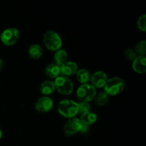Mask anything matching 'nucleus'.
<instances>
[{
  "label": "nucleus",
  "instance_id": "4468645a",
  "mask_svg": "<svg viewBox=\"0 0 146 146\" xmlns=\"http://www.w3.org/2000/svg\"><path fill=\"white\" fill-rule=\"evenodd\" d=\"M67 58H68V54H67L66 51L64 49H61V48L57 50L54 56L55 64L59 66H61L62 64L66 62Z\"/></svg>",
  "mask_w": 146,
  "mask_h": 146
},
{
  "label": "nucleus",
  "instance_id": "6e6552de",
  "mask_svg": "<svg viewBox=\"0 0 146 146\" xmlns=\"http://www.w3.org/2000/svg\"><path fill=\"white\" fill-rule=\"evenodd\" d=\"M54 106L52 99L48 96H43L38 98L35 104V108L38 112L47 113Z\"/></svg>",
  "mask_w": 146,
  "mask_h": 146
},
{
  "label": "nucleus",
  "instance_id": "6ab92c4d",
  "mask_svg": "<svg viewBox=\"0 0 146 146\" xmlns=\"http://www.w3.org/2000/svg\"><path fill=\"white\" fill-rule=\"evenodd\" d=\"M135 52L138 56H145L146 54V41L145 40L138 43L135 47Z\"/></svg>",
  "mask_w": 146,
  "mask_h": 146
},
{
  "label": "nucleus",
  "instance_id": "a211bd4d",
  "mask_svg": "<svg viewBox=\"0 0 146 146\" xmlns=\"http://www.w3.org/2000/svg\"><path fill=\"white\" fill-rule=\"evenodd\" d=\"M109 96L105 92H100L97 95L95 96L94 99H95V103L98 106H104L108 103L109 100Z\"/></svg>",
  "mask_w": 146,
  "mask_h": 146
},
{
  "label": "nucleus",
  "instance_id": "b1692460",
  "mask_svg": "<svg viewBox=\"0 0 146 146\" xmlns=\"http://www.w3.org/2000/svg\"><path fill=\"white\" fill-rule=\"evenodd\" d=\"M2 66H3V61H2V60L0 58V69H1Z\"/></svg>",
  "mask_w": 146,
  "mask_h": 146
},
{
  "label": "nucleus",
  "instance_id": "20e7f679",
  "mask_svg": "<svg viewBox=\"0 0 146 146\" xmlns=\"http://www.w3.org/2000/svg\"><path fill=\"white\" fill-rule=\"evenodd\" d=\"M54 84L55 89L61 95H69L74 90V84L71 80L63 76H59L55 78Z\"/></svg>",
  "mask_w": 146,
  "mask_h": 146
},
{
  "label": "nucleus",
  "instance_id": "dca6fc26",
  "mask_svg": "<svg viewBox=\"0 0 146 146\" xmlns=\"http://www.w3.org/2000/svg\"><path fill=\"white\" fill-rule=\"evenodd\" d=\"M43 54V50L38 44H33L29 48V55L33 59H38Z\"/></svg>",
  "mask_w": 146,
  "mask_h": 146
},
{
  "label": "nucleus",
  "instance_id": "393cba45",
  "mask_svg": "<svg viewBox=\"0 0 146 146\" xmlns=\"http://www.w3.org/2000/svg\"><path fill=\"white\" fill-rule=\"evenodd\" d=\"M1 137H2V131H1V130L0 129V139L1 138Z\"/></svg>",
  "mask_w": 146,
  "mask_h": 146
},
{
  "label": "nucleus",
  "instance_id": "f257e3e1",
  "mask_svg": "<svg viewBox=\"0 0 146 146\" xmlns=\"http://www.w3.org/2000/svg\"><path fill=\"white\" fill-rule=\"evenodd\" d=\"M58 111L60 115L67 118H72L78 113V104L72 100L64 99L58 105Z\"/></svg>",
  "mask_w": 146,
  "mask_h": 146
},
{
  "label": "nucleus",
  "instance_id": "f03ea898",
  "mask_svg": "<svg viewBox=\"0 0 146 146\" xmlns=\"http://www.w3.org/2000/svg\"><path fill=\"white\" fill-rule=\"evenodd\" d=\"M125 88V82L119 77H113L108 79L104 86L105 93L108 96H116L121 94Z\"/></svg>",
  "mask_w": 146,
  "mask_h": 146
},
{
  "label": "nucleus",
  "instance_id": "0eeeda50",
  "mask_svg": "<svg viewBox=\"0 0 146 146\" xmlns=\"http://www.w3.org/2000/svg\"><path fill=\"white\" fill-rule=\"evenodd\" d=\"M81 124H82V123L78 118H70L68 121H66V123L64 125V134L67 136H71V135H75L77 133L80 132Z\"/></svg>",
  "mask_w": 146,
  "mask_h": 146
},
{
  "label": "nucleus",
  "instance_id": "39448f33",
  "mask_svg": "<svg viewBox=\"0 0 146 146\" xmlns=\"http://www.w3.org/2000/svg\"><path fill=\"white\" fill-rule=\"evenodd\" d=\"M76 95L81 101L88 103L94 99V97L96 95V88L90 84H82L78 87Z\"/></svg>",
  "mask_w": 146,
  "mask_h": 146
},
{
  "label": "nucleus",
  "instance_id": "2eb2a0df",
  "mask_svg": "<svg viewBox=\"0 0 146 146\" xmlns=\"http://www.w3.org/2000/svg\"><path fill=\"white\" fill-rule=\"evenodd\" d=\"M55 90L54 82L51 81H46L41 84L40 86V91L43 95H50L53 94Z\"/></svg>",
  "mask_w": 146,
  "mask_h": 146
},
{
  "label": "nucleus",
  "instance_id": "1a4fd4ad",
  "mask_svg": "<svg viewBox=\"0 0 146 146\" xmlns=\"http://www.w3.org/2000/svg\"><path fill=\"white\" fill-rule=\"evenodd\" d=\"M107 81H108V77L105 73L103 71H97L95 74H93L92 76L91 77L90 82L95 88H100L104 87Z\"/></svg>",
  "mask_w": 146,
  "mask_h": 146
},
{
  "label": "nucleus",
  "instance_id": "9d476101",
  "mask_svg": "<svg viewBox=\"0 0 146 146\" xmlns=\"http://www.w3.org/2000/svg\"><path fill=\"white\" fill-rule=\"evenodd\" d=\"M77 71H78V66L73 61H66L60 66L61 76L67 78L76 74Z\"/></svg>",
  "mask_w": 146,
  "mask_h": 146
},
{
  "label": "nucleus",
  "instance_id": "ddd939ff",
  "mask_svg": "<svg viewBox=\"0 0 146 146\" xmlns=\"http://www.w3.org/2000/svg\"><path fill=\"white\" fill-rule=\"evenodd\" d=\"M76 79L79 83L82 84H87L91 81V74L86 69H79L76 72Z\"/></svg>",
  "mask_w": 146,
  "mask_h": 146
},
{
  "label": "nucleus",
  "instance_id": "412c9836",
  "mask_svg": "<svg viewBox=\"0 0 146 146\" xmlns=\"http://www.w3.org/2000/svg\"><path fill=\"white\" fill-rule=\"evenodd\" d=\"M137 26L141 31H146V16L145 14L138 18V21H137Z\"/></svg>",
  "mask_w": 146,
  "mask_h": 146
},
{
  "label": "nucleus",
  "instance_id": "f3484780",
  "mask_svg": "<svg viewBox=\"0 0 146 146\" xmlns=\"http://www.w3.org/2000/svg\"><path fill=\"white\" fill-rule=\"evenodd\" d=\"M98 116L96 113L91 112L86 113L82 114L81 116V122L86 125H90L91 124L94 123L97 121Z\"/></svg>",
  "mask_w": 146,
  "mask_h": 146
},
{
  "label": "nucleus",
  "instance_id": "7ed1b4c3",
  "mask_svg": "<svg viewBox=\"0 0 146 146\" xmlns=\"http://www.w3.org/2000/svg\"><path fill=\"white\" fill-rule=\"evenodd\" d=\"M43 41L45 46L50 51H56L60 49L62 45V40L56 32L48 31L43 37Z\"/></svg>",
  "mask_w": 146,
  "mask_h": 146
},
{
  "label": "nucleus",
  "instance_id": "4be33fe9",
  "mask_svg": "<svg viewBox=\"0 0 146 146\" xmlns=\"http://www.w3.org/2000/svg\"><path fill=\"white\" fill-rule=\"evenodd\" d=\"M125 56L128 60H131V61H133L138 56L135 50L132 49V48H128L125 51Z\"/></svg>",
  "mask_w": 146,
  "mask_h": 146
},
{
  "label": "nucleus",
  "instance_id": "aec40b11",
  "mask_svg": "<svg viewBox=\"0 0 146 146\" xmlns=\"http://www.w3.org/2000/svg\"><path fill=\"white\" fill-rule=\"evenodd\" d=\"M90 109H91V105L88 103L81 101L78 104V113H81V115L90 112Z\"/></svg>",
  "mask_w": 146,
  "mask_h": 146
},
{
  "label": "nucleus",
  "instance_id": "423d86ee",
  "mask_svg": "<svg viewBox=\"0 0 146 146\" xmlns=\"http://www.w3.org/2000/svg\"><path fill=\"white\" fill-rule=\"evenodd\" d=\"M1 41L4 45L12 46L18 41L19 38V31L16 28H8L2 31Z\"/></svg>",
  "mask_w": 146,
  "mask_h": 146
},
{
  "label": "nucleus",
  "instance_id": "f8f14e48",
  "mask_svg": "<svg viewBox=\"0 0 146 146\" xmlns=\"http://www.w3.org/2000/svg\"><path fill=\"white\" fill-rule=\"evenodd\" d=\"M45 74L51 78H56L61 75L60 66L56 64H48L45 68Z\"/></svg>",
  "mask_w": 146,
  "mask_h": 146
},
{
  "label": "nucleus",
  "instance_id": "5701e85b",
  "mask_svg": "<svg viewBox=\"0 0 146 146\" xmlns=\"http://www.w3.org/2000/svg\"><path fill=\"white\" fill-rule=\"evenodd\" d=\"M89 130H90L89 125L82 123L81 124V129H80V133H81L82 134H86L87 133H88Z\"/></svg>",
  "mask_w": 146,
  "mask_h": 146
},
{
  "label": "nucleus",
  "instance_id": "9b49d317",
  "mask_svg": "<svg viewBox=\"0 0 146 146\" xmlns=\"http://www.w3.org/2000/svg\"><path fill=\"white\" fill-rule=\"evenodd\" d=\"M133 69L138 74H144L146 72L145 56H138L133 62Z\"/></svg>",
  "mask_w": 146,
  "mask_h": 146
}]
</instances>
